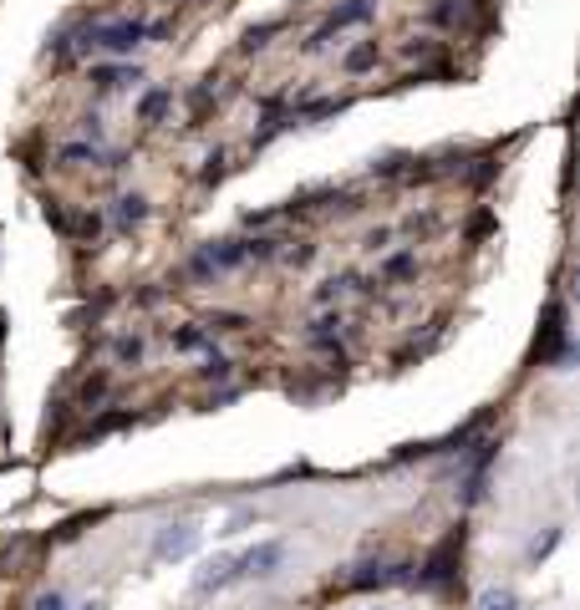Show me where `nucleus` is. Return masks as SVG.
<instances>
[{
	"mask_svg": "<svg viewBox=\"0 0 580 610\" xmlns=\"http://www.w3.org/2000/svg\"><path fill=\"white\" fill-rule=\"evenodd\" d=\"M149 41V26L143 21H103V26H87L82 31V46H97L107 57H133L138 46Z\"/></svg>",
	"mask_w": 580,
	"mask_h": 610,
	"instance_id": "obj_1",
	"label": "nucleus"
},
{
	"mask_svg": "<svg viewBox=\"0 0 580 610\" xmlns=\"http://www.w3.org/2000/svg\"><path fill=\"white\" fill-rule=\"evenodd\" d=\"M285 565V539H260L239 554V581H270Z\"/></svg>",
	"mask_w": 580,
	"mask_h": 610,
	"instance_id": "obj_2",
	"label": "nucleus"
},
{
	"mask_svg": "<svg viewBox=\"0 0 580 610\" xmlns=\"http://www.w3.org/2000/svg\"><path fill=\"white\" fill-rule=\"evenodd\" d=\"M239 581V560L235 554H214V560H204L199 565V575H193V590L199 596H209V590H224V585Z\"/></svg>",
	"mask_w": 580,
	"mask_h": 610,
	"instance_id": "obj_3",
	"label": "nucleus"
},
{
	"mask_svg": "<svg viewBox=\"0 0 580 610\" xmlns=\"http://www.w3.org/2000/svg\"><path fill=\"white\" fill-rule=\"evenodd\" d=\"M193 545H199V529L193 524H168L164 535L153 539V554L158 560H184V554H193Z\"/></svg>",
	"mask_w": 580,
	"mask_h": 610,
	"instance_id": "obj_4",
	"label": "nucleus"
},
{
	"mask_svg": "<svg viewBox=\"0 0 580 610\" xmlns=\"http://www.w3.org/2000/svg\"><path fill=\"white\" fill-rule=\"evenodd\" d=\"M407 581H413L407 565H362L357 575H352L357 590H382V585H407Z\"/></svg>",
	"mask_w": 580,
	"mask_h": 610,
	"instance_id": "obj_5",
	"label": "nucleus"
},
{
	"mask_svg": "<svg viewBox=\"0 0 580 610\" xmlns=\"http://www.w3.org/2000/svg\"><path fill=\"white\" fill-rule=\"evenodd\" d=\"M377 15V0H342L336 11H331V21H327V31L336 36V31H346V26H362V21H372Z\"/></svg>",
	"mask_w": 580,
	"mask_h": 610,
	"instance_id": "obj_6",
	"label": "nucleus"
},
{
	"mask_svg": "<svg viewBox=\"0 0 580 610\" xmlns=\"http://www.w3.org/2000/svg\"><path fill=\"white\" fill-rule=\"evenodd\" d=\"M149 199L143 194H122L118 204H113V224H118V229H138V224H149Z\"/></svg>",
	"mask_w": 580,
	"mask_h": 610,
	"instance_id": "obj_7",
	"label": "nucleus"
},
{
	"mask_svg": "<svg viewBox=\"0 0 580 610\" xmlns=\"http://www.w3.org/2000/svg\"><path fill=\"white\" fill-rule=\"evenodd\" d=\"M92 82H97L103 92L138 87V82H143V67H92Z\"/></svg>",
	"mask_w": 580,
	"mask_h": 610,
	"instance_id": "obj_8",
	"label": "nucleus"
},
{
	"mask_svg": "<svg viewBox=\"0 0 580 610\" xmlns=\"http://www.w3.org/2000/svg\"><path fill=\"white\" fill-rule=\"evenodd\" d=\"M204 260L214 265V275H220V270L245 265V254H239V239H220V244H204Z\"/></svg>",
	"mask_w": 580,
	"mask_h": 610,
	"instance_id": "obj_9",
	"label": "nucleus"
},
{
	"mask_svg": "<svg viewBox=\"0 0 580 610\" xmlns=\"http://www.w3.org/2000/svg\"><path fill=\"white\" fill-rule=\"evenodd\" d=\"M336 336H342V311H321L311 321V331H306L311 346H327V342H336Z\"/></svg>",
	"mask_w": 580,
	"mask_h": 610,
	"instance_id": "obj_10",
	"label": "nucleus"
},
{
	"mask_svg": "<svg viewBox=\"0 0 580 610\" xmlns=\"http://www.w3.org/2000/svg\"><path fill=\"white\" fill-rule=\"evenodd\" d=\"M474 610H524V606H520V596H514L509 585H489V590H478Z\"/></svg>",
	"mask_w": 580,
	"mask_h": 610,
	"instance_id": "obj_11",
	"label": "nucleus"
},
{
	"mask_svg": "<svg viewBox=\"0 0 580 610\" xmlns=\"http://www.w3.org/2000/svg\"><path fill=\"white\" fill-rule=\"evenodd\" d=\"M417 581H423V585H448V581H453V545H443V550L433 554L428 570H423Z\"/></svg>",
	"mask_w": 580,
	"mask_h": 610,
	"instance_id": "obj_12",
	"label": "nucleus"
},
{
	"mask_svg": "<svg viewBox=\"0 0 580 610\" xmlns=\"http://www.w3.org/2000/svg\"><path fill=\"white\" fill-rule=\"evenodd\" d=\"M168 103H174V92H168V87L143 92V103H138V122H158L168 112Z\"/></svg>",
	"mask_w": 580,
	"mask_h": 610,
	"instance_id": "obj_13",
	"label": "nucleus"
},
{
	"mask_svg": "<svg viewBox=\"0 0 580 610\" xmlns=\"http://www.w3.org/2000/svg\"><path fill=\"white\" fill-rule=\"evenodd\" d=\"M377 57H382V51H377V41H362V46H352V51L342 57V67H346L352 76H357V72H372Z\"/></svg>",
	"mask_w": 580,
	"mask_h": 610,
	"instance_id": "obj_14",
	"label": "nucleus"
},
{
	"mask_svg": "<svg viewBox=\"0 0 580 610\" xmlns=\"http://www.w3.org/2000/svg\"><path fill=\"white\" fill-rule=\"evenodd\" d=\"M239 254H245V260H275V254H281V239H270V235L239 239Z\"/></svg>",
	"mask_w": 580,
	"mask_h": 610,
	"instance_id": "obj_15",
	"label": "nucleus"
},
{
	"mask_svg": "<svg viewBox=\"0 0 580 610\" xmlns=\"http://www.w3.org/2000/svg\"><path fill=\"white\" fill-rule=\"evenodd\" d=\"M209 336H214V331H204V326H179L174 331V351H204Z\"/></svg>",
	"mask_w": 580,
	"mask_h": 610,
	"instance_id": "obj_16",
	"label": "nucleus"
},
{
	"mask_svg": "<svg viewBox=\"0 0 580 610\" xmlns=\"http://www.w3.org/2000/svg\"><path fill=\"white\" fill-rule=\"evenodd\" d=\"M229 372H235V361L220 357V351H209V357L199 361V376H204V382H224Z\"/></svg>",
	"mask_w": 580,
	"mask_h": 610,
	"instance_id": "obj_17",
	"label": "nucleus"
},
{
	"mask_svg": "<svg viewBox=\"0 0 580 610\" xmlns=\"http://www.w3.org/2000/svg\"><path fill=\"white\" fill-rule=\"evenodd\" d=\"M61 164H103V148L97 143H67L61 148Z\"/></svg>",
	"mask_w": 580,
	"mask_h": 610,
	"instance_id": "obj_18",
	"label": "nucleus"
},
{
	"mask_svg": "<svg viewBox=\"0 0 580 610\" xmlns=\"http://www.w3.org/2000/svg\"><path fill=\"white\" fill-rule=\"evenodd\" d=\"M113 357H118L122 367H138V361H143V336H118V342H113Z\"/></svg>",
	"mask_w": 580,
	"mask_h": 610,
	"instance_id": "obj_19",
	"label": "nucleus"
},
{
	"mask_svg": "<svg viewBox=\"0 0 580 610\" xmlns=\"http://www.w3.org/2000/svg\"><path fill=\"white\" fill-rule=\"evenodd\" d=\"M560 539H566V529H551L545 539H535V545H530V560H535V565L540 560H551V554L560 550Z\"/></svg>",
	"mask_w": 580,
	"mask_h": 610,
	"instance_id": "obj_20",
	"label": "nucleus"
},
{
	"mask_svg": "<svg viewBox=\"0 0 580 610\" xmlns=\"http://www.w3.org/2000/svg\"><path fill=\"white\" fill-rule=\"evenodd\" d=\"M275 31H281V21H265V26H250V31H245V41H239V46H245V51H260V46H265L270 36H275Z\"/></svg>",
	"mask_w": 580,
	"mask_h": 610,
	"instance_id": "obj_21",
	"label": "nucleus"
},
{
	"mask_svg": "<svg viewBox=\"0 0 580 610\" xmlns=\"http://www.w3.org/2000/svg\"><path fill=\"white\" fill-rule=\"evenodd\" d=\"M103 397H107V376H87L82 382V407H103Z\"/></svg>",
	"mask_w": 580,
	"mask_h": 610,
	"instance_id": "obj_22",
	"label": "nucleus"
},
{
	"mask_svg": "<svg viewBox=\"0 0 580 610\" xmlns=\"http://www.w3.org/2000/svg\"><path fill=\"white\" fill-rule=\"evenodd\" d=\"M239 326H245V315L239 311H214L204 321V331H239Z\"/></svg>",
	"mask_w": 580,
	"mask_h": 610,
	"instance_id": "obj_23",
	"label": "nucleus"
},
{
	"mask_svg": "<svg viewBox=\"0 0 580 610\" xmlns=\"http://www.w3.org/2000/svg\"><path fill=\"white\" fill-rule=\"evenodd\" d=\"M407 270H413V254H392V260L382 265V275H387V280H402Z\"/></svg>",
	"mask_w": 580,
	"mask_h": 610,
	"instance_id": "obj_24",
	"label": "nucleus"
},
{
	"mask_svg": "<svg viewBox=\"0 0 580 610\" xmlns=\"http://www.w3.org/2000/svg\"><path fill=\"white\" fill-rule=\"evenodd\" d=\"M189 280H199V285H204V280H214V265L204 260V250H199V254L189 260Z\"/></svg>",
	"mask_w": 580,
	"mask_h": 610,
	"instance_id": "obj_25",
	"label": "nucleus"
},
{
	"mask_svg": "<svg viewBox=\"0 0 580 610\" xmlns=\"http://www.w3.org/2000/svg\"><path fill=\"white\" fill-rule=\"evenodd\" d=\"M199 179H204V183H220L224 179V153H209V158H204V174H199Z\"/></svg>",
	"mask_w": 580,
	"mask_h": 610,
	"instance_id": "obj_26",
	"label": "nucleus"
},
{
	"mask_svg": "<svg viewBox=\"0 0 580 610\" xmlns=\"http://www.w3.org/2000/svg\"><path fill=\"white\" fill-rule=\"evenodd\" d=\"M76 235L97 239V235H103V219H97V214H82V219H76Z\"/></svg>",
	"mask_w": 580,
	"mask_h": 610,
	"instance_id": "obj_27",
	"label": "nucleus"
},
{
	"mask_svg": "<svg viewBox=\"0 0 580 610\" xmlns=\"http://www.w3.org/2000/svg\"><path fill=\"white\" fill-rule=\"evenodd\" d=\"M311 260H316V244L300 239V250H291V265H311Z\"/></svg>",
	"mask_w": 580,
	"mask_h": 610,
	"instance_id": "obj_28",
	"label": "nucleus"
},
{
	"mask_svg": "<svg viewBox=\"0 0 580 610\" xmlns=\"http://www.w3.org/2000/svg\"><path fill=\"white\" fill-rule=\"evenodd\" d=\"M36 610H67V596H61V590H51V596L36 600Z\"/></svg>",
	"mask_w": 580,
	"mask_h": 610,
	"instance_id": "obj_29",
	"label": "nucleus"
},
{
	"mask_svg": "<svg viewBox=\"0 0 580 610\" xmlns=\"http://www.w3.org/2000/svg\"><path fill=\"white\" fill-rule=\"evenodd\" d=\"M387 244H392V229H372L367 235V250H387Z\"/></svg>",
	"mask_w": 580,
	"mask_h": 610,
	"instance_id": "obj_30",
	"label": "nucleus"
},
{
	"mask_svg": "<svg viewBox=\"0 0 580 610\" xmlns=\"http://www.w3.org/2000/svg\"><path fill=\"white\" fill-rule=\"evenodd\" d=\"M407 57H433V41H428V36H417V41L407 46Z\"/></svg>",
	"mask_w": 580,
	"mask_h": 610,
	"instance_id": "obj_31",
	"label": "nucleus"
},
{
	"mask_svg": "<svg viewBox=\"0 0 580 610\" xmlns=\"http://www.w3.org/2000/svg\"><path fill=\"white\" fill-rule=\"evenodd\" d=\"M82 610H103V606H97V600H87V606H82Z\"/></svg>",
	"mask_w": 580,
	"mask_h": 610,
	"instance_id": "obj_32",
	"label": "nucleus"
},
{
	"mask_svg": "<svg viewBox=\"0 0 580 610\" xmlns=\"http://www.w3.org/2000/svg\"><path fill=\"white\" fill-rule=\"evenodd\" d=\"M372 610H387V606H372Z\"/></svg>",
	"mask_w": 580,
	"mask_h": 610,
	"instance_id": "obj_33",
	"label": "nucleus"
}]
</instances>
